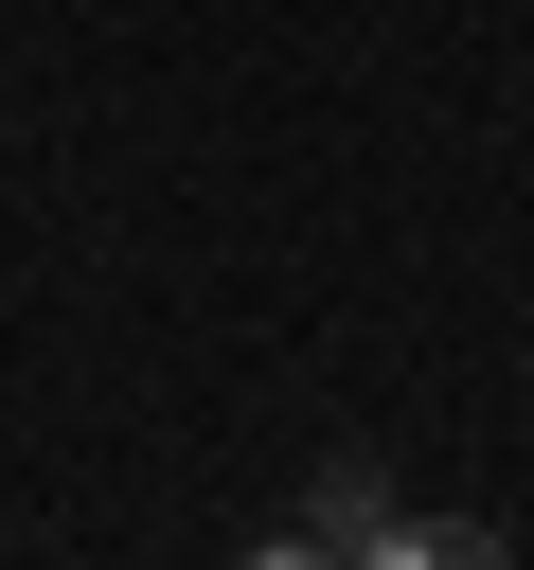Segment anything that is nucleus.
<instances>
[{
    "label": "nucleus",
    "mask_w": 534,
    "mask_h": 570,
    "mask_svg": "<svg viewBox=\"0 0 534 570\" xmlns=\"http://www.w3.org/2000/svg\"><path fill=\"white\" fill-rule=\"evenodd\" d=\"M267 552H285V570H320V552H392V499H374L356 463H320V499H303V517L267 534Z\"/></svg>",
    "instance_id": "f257e3e1"
}]
</instances>
